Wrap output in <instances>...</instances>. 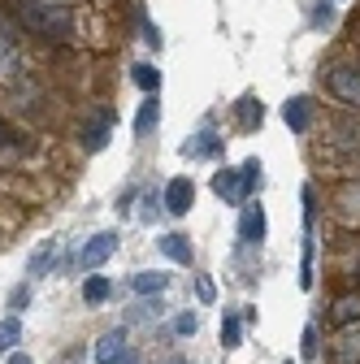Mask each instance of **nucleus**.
I'll list each match as a JSON object with an SVG mask.
<instances>
[{"label": "nucleus", "mask_w": 360, "mask_h": 364, "mask_svg": "<svg viewBox=\"0 0 360 364\" xmlns=\"http://www.w3.org/2000/svg\"><path fill=\"white\" fill-rule=\"evenodd\" d=\"M157 247H161L174 264H191V243H187L183 235H161V239H157Z\"/></svg>", "instance_id": "a211bd4d"}, {"label": "nucleus", "mask_w": 360, "mask_h": 364, "mask_svg": "<svg viewBox=\"0 0 360 364\" xmlns=\"http://www.w3.org/2000/svg\"><path fill=\"white\" fill-rule=\"evenodd\" d=\"M157 122H161V105H157V96H148L139 105V113H134V139H148Z\"/></svg>", "instance_id": "dca6fc26"}, {"label": "nucleus", "mask_w": 360, "mask_h": 364, "mask_svg": "<svg viewBox=\"0 0 360 364\" xmlns=\"http://www.w3.org/2000/svg\"><path fill=\"white\" fill-rule=\"evenodd\" d=\"M109 295H113V282H109V278H100V273H92V278L83 282V299L92 304V308H96V304H105Z\"/></svg>", "instance_id": "6ab92c4d"}, {"label": "nucleus", "mask_w": 360, "mask_h": 364, "mask_svg": "<svg viewBox=\"0 0 360 364\" xmlns=\"http://www.w3.org/2000/svg\"><path fill=\"white\" fill-rule=\"evenodd\" d=\"M265 239V208L260 204H243V217H239V243L243 247H256Z\"/></svg>", "instance_id": "ddd939ff"}, {"label": "nucleus", "mask_w": 360, "mask_h": 364, "mask_svg": "<svg viewBox=\"0 0 360 364\" xmlns=\"http://www.w3.org/2000/svg\"><path fill=\"white\" fill-rule=\"evenodd\" d=\"M217 152V134H213V126H204L191 144H183V156H213Z\"/></svg>", "instance_id": "aec40b11"}, {"label": "nucleus", "mask_w": 360, "mask_h": 364, "mask_svg": "<svg viewBox=\"0 0 360 364\" xmlns=\"http://www.w3.org/2000/svg\"><path fill=\"white\" fill-rule=\"evenodd\" d=\"M330 18H334V9L326 5V0H322V5L312 9V26H330Z\"/></svg>", "instance_id": "c756f323"}, {"label": "nucleus", "mask_w": 360, "mask_h": 364, "mask_svg": "<svg viewBox=\"0 0 360 364\" xmlns=\"http://www.w3.org/2000/svg\"><path fill=\"white\" fill-rule=\"evenodd\" d=\"M126 351H130L126 347V330H105L100 343H96V364H117Z\"/></svg>", "instance_id": "4468645a"}, {"label": "nucleus", "mask_w": 360, "mask_h": 364, "mask_svg": "<svg viewBox=\"0 0 360 364\" xmlns=\"http://www.w3.org/2000/svg\"><path fill=\"white\" fill-rule=\"evenodd\" d=\"M235 117H239V130H256V126L265 122V105H260L256 96H243V100L235 105Z\"/></svg>", "instance_id": "f3484780"}, {"label": "nucleus", "mask_w": 360, "mask_h": 364, "mask_svg": "<svg viewBox=\"0 0 360 364\" xmlns=\"http://www.w3.org/2000/svg\"><path fill=\"white\" fill-rule=\"evenodd\" d=\"M191 200H196V187H191V178H169L165 182V196H161V204H165V213L169 217H187V208H191Z\"/></svg>", "instance_id": "6e6552de"}, {"label": "nucleus", "mask_w": 360, "mask_h": 364, "mask_svg": "<svg viewBox=\"0 0 360 364\" xmlns=\"http://www.w3.org/2000/svg\"><path fill=\"white\" fill-rule=\"evenodd\" d=\"M161 299H139V304H134V316H161Z\"/></svg>", "instance_id": "cd10ccee"}, {"label": "nucleus", "mask_w": 360, "mask_h": 364, "mask_svg": "<svg viewBox=\"0 0 360 364\" xmlns=\"http://www.w3.org/2000/svg\"><path fill=\"white\" fill-rule=\"evenodd\" d=\"M53 260H57V243H43L35 256H31V278H43V269H53Z\"/></svg>", "instance_id": "b1692460"}, {"label": "nucleus", "mask_w": 360, "mask_h": 364, "mask_svg": "<svg viewBox=\"0 0 360 364\" xmlns=\"http://www.w3.org/2000/svg\"><path fill=\"white\" fill-rule=\"evenodd\" d=\"M326 360L330 364H360V326L339 330L334 343H330V351H326Z\"/></svg>", "instance_id": "1a4fd4ad"}, {"label": "nucleus", "mask_w": 360, "mask_h": 364, "mask_svg": "<svg viewBox=\"0 0 360 364\" xmlns=\"http://www.w3.org/2000/svg\"><path fill=\"white\" fill-rule=\"evenodd\" d=\"M130 287H134V295H152V299H161V291L169 287V273H157V269H144V273H134L130 278Z\"/></svg>", "instance_id": "2eb2a0df"}, {"label": "nucleus", "mask_w": 360, "mask_h": 364, "mask_svg": "<svg viewBox=\"0 0 360 364\" xmlns=\"http://www.w3.org/2000/svg\"><path fill=\"white\" fill-rule=\"evenodd\" d=\"M5 364H35V360H31L26 351H9V360H5Z\"/></svg>", "instance_id": "2f4dec72"}, {"label": "nucleus", "mask_w": 360, "mask_h": 364, "mask_svg": "<svg viewBox=\"0 0 360 364\" xmlns=\"http://www.w3.org/2000/svg\"><path fill=\"white\" fill-rule=\"evenodd\" d=\"M18 338H22V321L18 316H5V321H0V355H9Z\"/></svg>", "instance_id": "5701e85b"}, {"label": "nucleus", "mask_w": 360, "mask_h": 364, "mask_svg": "<svg viewBox=\"0 0 360 364\" xmlns=\"http://www.w3.org/2000/svg\"><path fill=\"white\" fill-rule=\"evenodd\" d=\"M239 338H243V316L226 312L221 316V347H239Z\"/></svg>", "instance_id": "4be33fe9"}, {"label": "nucleus", "mask_w": 360, "mask_h": 364, "mask_svg": "<svg viewBox=\"0 0 360 364\" xmlns=\"http://www.w3.org/2000/svg\"><path fill=\"white\" fill-rule=\"evenodd\" d=\"M9 144H14V130H9L5 122H0V148H9Z\"/></svg>", "instance_id": "473e14b6"}, {"label": "nucleus", "mask_w": 360, "mask_h": 364, "mask_svg": "<svg viewBox=\"0 0 360 364\" xmlns=\"http://www.w3.org/2000/svg\"><path fill=\"white\" fill-rule=\"evenodd\" d=\"M26 304H31V287H18V291L9 295V308H14V316H18V312H22Z\"/></svg>", "instance_id": "c85d7f7f"}, {"label": "nucleus", "mask_w": 360, "mask_h": 364, "mask_svg": "<svg viewBox=\"0 0 360 364\" xmlns=\"http://www.w3.org/2000/svg\"><path fill=\"white\" fill-rule=\"evenodd\" d=\"M165 364H187V360H178V355H174V360H165Z\"/></svg>", "instance_id": "c9c22d12"}, {"label": "nucleus", "mask_w": 360, "mask_h": 364, "mask_svg": "<svg viewBox=\"0 0 360 364\" xmlns=\"http://www.w3.org/2000/svg\"><path fill=\"white\" fill-rule=\"evenodd\" d=\"M347 278H351V287H356V291H360V260H356V264H351V273H347Z\"/></svg>", "instance_id": "72a5a7b5"}, {"label": "nucleus", "mask_w": 360, "mask_h": 364, "mask_svg": "<svg viewBox=\"0 0 360 364\" xmlns=\"http://www.w3.org/2000/svg\"><path fill=\"white\" fill-rule=\"evenodd\" d=\"M260 178H265V173H260V161H256V156H252V161H243V182H248V191H256V187H260Z\"/></svg>", "instance_id": "bb28decb"}, {"label": "nucleus", "mask_w": 360, "mask_h": 364, "mask_svg": "<svg viewBox=\"0 0 360 364\" xmlns=\"http://www.w3.org/2000/svg\"><path fill=\"white\" fill-rule=\"evenodd\" d=\"M14 74H18V31L0 14V78H14Z\"/></svg>", "instance_id": "9b49d317"}, {"label": "nucleus", "mask_w": 360, "mask_h": 364, "mask_svg": "<svg viewBox=\"0 0 360 364\" xmlns=\"http://www.w3.org/2000/svg\"><path fill=\"white\" fill-rule=\"evenodd\" d=\"M130 78H134V87H144L148 96H157V91H161V70L157 65H134Z\"/></svg>", "instance_id": "412c9836"}, {"label": "nucleus", "mask_w": 360, "mask_h": 364, "mask_svg": "<svg viewBox=\"0 0 360 364\" xmlns=\"http://www.w3.org/2000/svg\"><path fill=\"white\" fill-rule=\"evenodd\" d=\"M326 148H330V156H343L347 165L360 161V113H339V117L330 122Z\"/></svg>", "instance_id": "7ed1b4c3"}, {"label": "nucleus", "mask_w": 360, "mask_h": 364, "mask_svg": "<svg viewBox=\"0 0 360 364\" xmlns=\"http://www.w3.org/2000/svg\"><path fill=\"white\" fill-rule=\"evenodd\" d=\"M117 243H122L117 230H100V235H92V239L78 247V269H83V273H96V269L117 252Z\"/></svg>", "instance_id": "39448f33"}, {"label": "nucleus", "mask_w": 360, "mask_h": 364, "mask_svg": "<svg viewBox=\"0 0 360 364\" xmlns=\"http://www.w3.org/2000/svg\"><path fill=\"white\" fill-rule=\"evenodd\" d=\"M113 126H117V113H113L109 105L92 109V113L83 117V126H78V144H83L87 152H100V148L109 144V134H113Z\"/></svg>", "instance_id": "20e7f679"}, {"label": "nucleus", "mask_w": 360, "mask_h": 364, "mask_svg": "<svg viewBox=\"0 0 360 364\" xmlns=\"http://www.w3.org/2000/svg\"><path fill=\"white\" fill-rule=\"evenodd\" d=\"M322 78H326V91H330L343 109L360 113V65H351V61H330Z\"/></svg>", "instance_id": "f03ea898"}, {"label": "nucleus", "mask_w": 360, "mask_h": 364, "mask_svg": "<svg viewBox=\"0 0 360 364\" xmlns=\"http://www.w3.org/2000/svg\"><path fill=\"white\" fill-rule=\"evenodd\" d=\"M196 326H200V316H196V312H178V316H174V334H178V338H191Z\"/></svg>", "instance_id": "393cba45"}, {"label": "nucleus", "mask_w": 360, "mask_h": 364, "mask_svg": "<svg viewBox=\"0 0 360 364\" xmlns=\"http://www.w3.org/2000/svg\"><path fill=\"white\" fill-rule=\"evenodd\" d=\"M300 351H304V360H317V351H322V343H317V326H308V330H304Z\"/></svg>", "instance_id": "a878e982"}, {"label": "nucleus", "mask_w": 360, "mask_h": 364, "mask_svg": "<svg viewBox=\"0 0 360 364\" xmlns=\"http://www.w3.org/2000/svg\"><path fill=\"white\" fill-rule=\"evenodd\" d=\"M117 364H144V360H139V355H134V351H126V355H122Z\"/></svg>", "instance_id": "f704fd0d"}, {"label": "nucleus", "mask_w": 360, "mask_h": 364, "mask_svg": "<svg viewBox=\"0 0 360 364\" xmlns=\"http://www.w3.org/2000/svg\"><path fill=\"white\" fill-rule=\"evenodd\" d=\"M330 213H334V221H339V225H347V230H360V178L343 182V187L334 191Z\"/></svg>", "instance_id": "423d86ee"}, {"label": "nucleus", "mask_w": 360, "mask_h": 364, "mask_svg": "<svg viewBox=\"0 0 360 364\" xmlns=\"http://www.w3.org/2000/svg\"><path fill=\"white\" fill-rule=\"evenodd\" d=\"M213 196L221 204H248L252 191H248V182H243V169H217L213 173Z\"/></svg>", "instance_id": "0eeeda50"}, {"label": "nucleus", "mask_w": 360, "mask_h": 364, "mask_svg": "<svg viewBox=\"0 0 360 364\" xmlns=\"http://www.w3.org/2000/svg\"><path fill=\"white\" fill-rule=\"evenodd\" d=\"M330 326H334V330L360 326V291H356V287L343 291V295H334V304H330Z\"/></svg>", "instance_id": "9d476101"}, {"label": "nucleus", "mask_w": 360, "mask_h": 364, "mask_svg": "<svg viewBox=\"0 0 360 364\" xmlns=\"http://www.w3.org/2000/svg\"><path fill=\"white\" fill-rule=\"evenodd\" d=\"M196 291H200V299H213V295H217V291H213V282H208V278H200V282H196Z\"/></svg>", "instance_id": "7c9ffc66"}, {"label": "nucleus", "mask_w": 360, "mask_h": 364, "mask_svg": "<svg viewBox=\"0 0 360 364\" xmlns=\"http://www.w3.org/2000/svg\"><path fill=\"white\" fill-rule=\"evenodd\" d=\"M282 117H287L291 134H304V130L312 126V117H317V105H312L308 96H291V100L282 105Z\"/></svg>", "instance_id": "f8f14e48"}, {"label": "nucleus", "mask_w": 360, "mask_h": 364, "mask_svg": "<svg viewBox=\"0 0 360 364\" xmlns=\"http://www.w3.org/2000/svg\"><path fill=\"white\" fill-rule=\"evenodd\" d=\"M14 18L22 22V31L53 39V43H65L78 31V14L65 0H14Z\"/></svg>", "instance_id": "f257e3e1"}, {"label": "nucleus", "mask_w": 360, "mask_h": 364, "mask_svg": "<svg viewBox=\"0 0 360 364\" xmlns=\"http://www.w3.org/2000/svg\"><path fill=\"white\" fill-rule=\"evenodd\" d=\"M282 364H291V360H282Z\"/></svg>", "instance_id": "e433bc0d"}]
</instances>
